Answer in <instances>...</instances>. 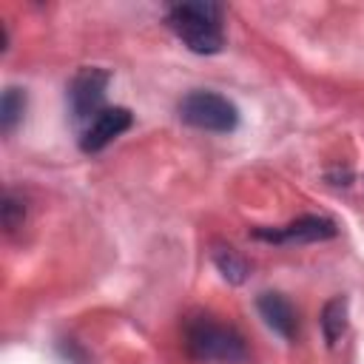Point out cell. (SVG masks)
Segmentation results:
<instances>
[{"instance_id": "6da1fadb", "label": "cell", "mask_w": 364, "mask_h": 364, "mask_svg": "<svg viewBox=\"0 0 364 364\" xmlns=\"http://www.w3.org/2000/svg\"><path fill=\"white\" fill-rule=\"evenodd\" d=\"M168 26L196 54H216L225 46L222 6L216 3H179L168 11Z\"/></svg>"}, {"instance_id": "7a4b0ae2", "label": "cell", "mask_w": 364, "mask_h": 364, "mask_svg": "<svg viewBox=\"0 0 364 364\" xmlns=\"http://www.w3.org/2000/svg\"><path fill=\"white\" fill-rule=\"evenodd\" d=\"M185 344L193 358L199 361H216V364H242L247 358L245 338L230 327L219 324L210 316L191 318L185 327Z\"/></svg>"}, {"instance_id": "3957f363", "label": "cell", "mask_w": 364, "mask_h": 364, "mask_svg": "<svg viewBox=\"0 0 364 364\" xmlns=\"http://www.w3.org/2000/svg\"><path fill=\"white\" fill-rule=\"evenodd\" d=\"M179 117L182 122L199 128V131H213V134H228L239 125V111L236 105L213 91H191L179 102Z\"/></svg>"}, {"instance_id": "277c9868", "label": "cell", "mask_w": 364, "mask_h": 364, "mask_svg": "<svg viewBox=\"0 0 364 364\" xmlns=\"http://www.w3.org/2000/svg\"><path fill=\"white\" fill-rule=\"evenodd\" d=\"M111 74L105 68H80L68 85V102L71 114L77 122H94L105 108V88H108Z\"/></svg>"}, {"instance_id": "5b68a950", "label": "cell", "mask_w": 364, "mask_h": 364, "mask_svg": "<svg viewBox=\"0 0 364 364\" xmlns=\"http://www.w3.org/2000/svg\"><path fill=\"white\" fill-rule=\"evenodd\" d=\"M259 239H267V242H324V239H333L336 236V225L324 216H301L284 228H276V230H267V228H259L256 230Z\"/></svg>"}, {"instance_id": "8992f818", "label": "cell", "mask_w": 364, "mask_h": 364, "mask_svg": "<svg viewBox=\"0 0 364 364\" xmlns=\"http://www.w3.org/2000/svg\"><path fill=\"white\" fill-rule=\"evenodd\" d=\"M131 111L128 108H105L94 122H88V128L82 131V139H80V148L82 151H102L111 139H117L122 131L131 128Z\"/></svg>"}, {"instance_id": "52a82bcc", "label": "cell", "mask_w": 364, "mask_h": 364, "mask_svg": "<svg viewBox=\"0 0 364 364\" xmlns=\"http://www.w3.org/2000/svg\"><path fill=\"white\" fill-rule=\"evenodd\" d=\"M256 307H259L264 324L273 333H279L287 341L296 336V310H293V304L282 293H262L259 301H256Z\"/></svg>"}, {"instance_id": "ba28073f", "label": "cell", "mask_w": 364, "mask_h": 364, "mask_svg": "<svg viewBox=\"0 0 364 364\" xmlns=\"http://www.w3.org/2000/svg\"><path fill=\"white\" fill-rule=\"evenodd\" d=\"M321 333H324V341L333 347L344 333H347V299L344 296H336L330 299L324 307H321Z\"/></svg>"}, {"instance_id": "9c48e42d", "label": "cell", "mask_w": 364, "mask_h": 364, "mask_svg": "<svg viewBox=\"0 0 364 364\" xmlns=\"http://www.w3.org/2000/svg\"><path fill=\"white\" fill-rule=\"evenodd\" d=\"M23 111H26V94L20 88H6L3 100H0V128H3V134L14 131V125L23 119Z\"/></svg>"}, {"instance_id": "30bf717a", "label": "cell", "mask_w": 364, "mask_h": 364, "mask_svg": "<svg viewBox=\"0 0 364 364\" xmlns=\"http://www.w3.org/2000/svg\"><path fill=\"white\" fill-rule=\"evenodd\" d=\"M213 262H216L219 273H222L228 282H233V284L245 282V276H247V262H245L236 250H230V247H219V250L213 253Z\"/></svg>"}, {"instance_id": "8fae6325", "label": "cell", "mask_w": 364, "mask_h": 364, "mask_svg": "<svg viewBox=\"0 0 364 364\" xmlns=\"http://www.w3.org/2000/svg\"><path fill=\"white\" fill-rule=\"evenodd\" d=\"M23 216H26L23 202H17L11 193H6L3 196V225H6V230H17L20 222H23Z\"/></svg>"}]
</instances>
